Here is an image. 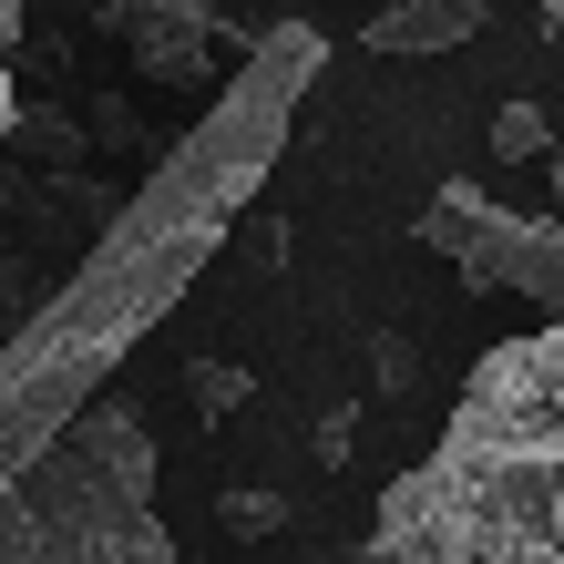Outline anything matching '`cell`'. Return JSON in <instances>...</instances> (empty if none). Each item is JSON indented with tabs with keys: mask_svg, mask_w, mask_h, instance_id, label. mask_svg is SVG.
<instances>
[{
	"mask_svg": "<svg viewBox=\"0 0 564 564\" xmlns=\"http://www.w3.org/2000/svg\"><path fill=\"white\" fill-rule=\"evenodd\" d=\"M93 123H73V113H42V104H21V123H11V154H42V164H93Z\"/></svg>",
	"mask_w": 564,
	"mask_h": 564,
	"instance_id": "52a82bcc",
	"label": "cell"
},
{
	"mask_svg": "<svg viewBox=\"0 0 564 564\" xmlns=\"http://www.w3.org/2000/svg\"><path fill=\"white\" fill-rule=\"evenodd\" d=\"M11 123H21V104H11V52H0V154H11Z\"/></svg>",
	"mask_w": 564,
	"mask_h": 564,
	"instance_id": "7c38bea8",
	"label": "cell"
},
{
	"mask_svg": "<svg viewBox=\"0 0 564 564\" xmlns=\"http://www.w3.org/2000/svg\"><path fill=\"white\" fill-rule=\"evenodd\" d=\"M42 308H52V278H42V268H31V257H21V247H0V349H11V339H21V328H31V318H42Z\"/></svg>",
	"mask_w": 564,
	"mask_h": 564,
	"instance_id": "ba28073f",
	"label": "cell"
},
{
	"mask_svg": "<svg viewBox=\"0 0 564 564\" xmlns=\"http://www.w3.org/2000/svg\"><path fill=\"white\" fill-rule=\"evenodd\" d=\"M0 564H175V534L154 523V431L123 390L0 482Z\"/></svg>",
	"mask_w": 564,
	"mask_h": 564,
	"instance_id": "3957f363",
	"label": "cell"
},
{
	"mask_svg": "<svg viewBox=\"0 0 564 564\" xmlns=\"http://www.w3.org/2000/svg\"><path fill=\"white\" fill-rule=\"evenodd\" d=\"M534 11H544V21H564V0H534Z\"/></svg>",
	"mask_w": 564,
	"mask_h": 564,
	"instance_id": "5bb4252c",
	"label": "cell"
},
{
	"mask_svg": "<svg viewBox=\"0 0 564 564\" xmlns=\"http://www.w3.org/2000/svg\"><path fill=\"white\" fill-rule=\"evenodd\" d=\"M421 247L452 257L462 288H503V297H534L544 318H564V226L554 216H513L473 175H452L421 206Z\"/></svg>",
	"mask_w": 564,
	"mask_h": 564,
	"instance_id": "277c9868",
	"label": "cell"
},
{
	"mask_svg": "<svg viewBox=\"0 0 564 564\" xmlns=\"http://www.w3.org/2000/svg\"><path fill=\"white\" fill-rule=\"evenodd\" d=\"M482 134H492V154H503V164H544V154H554V123H544L534 104H503Z\"/></svg>",
	"mask_w": 564,
	"mask_h": 564,
	"instance_id": "9c48e42d",
	"label": "cell"
},
{
	"mask_svg": "<svg viewBox=\"0 0 564 564\" xmlns=\"http://www.w3.org/2000/svg\"><path fill=\"white\" fill-rule=\"evenodd\" d=\"M216 513L237 523V534H278V523H288V492H268V482H257V492H216Z\"/></svg>",
	"mask_w": 564,
	"mask_h": 564,
	"instance_id": "8fae6325",
	"label": "cell"
},
{
	"mask_svg": "<svg viewBox=\"0 0 564 564\" xmlns=\"http://www.w3.org/2000/svg\"><path fill=\"white\" fill-rule=\"evenodd\" d=\"M473 31H482V0H380L359 42L380 62H421V52H462Z\"/></svg>",
	"mask_w": 564,
	"mask_h": 564,
	"instance_id": "8992f818",
	"label": "cell"
},
{
	"mask_svg": "<svg viewBox=\"0 0 564 564\" xmlns=\"http://www.w3.org/2000/svg\"><path fill=\"white\" fill-rule=\"evenodd\" d=\"M380 564H564V318L462 370V401L370 523Z\"/></svg>",
	"mask_w": 564,
	"mask_h": 564,
	"instance_id": "7a4b0ae2",
	"label": "cell"
},
{
	"mask_svg": "<svg viewBox=\"0 0 564 564\" xmlns=\"http://www.w3.org/2000/svg\"><path fill=\"white\" fill-rule=\"evenodd\" d=\"M318 73H328V31L318 21H268V42L226 73L206 123H185L175 154H154V175L123 195V216L52 288V308L0 349V482L31 473L113 390L123 359L175 318V297L206 278L226 226L257 206L268 164L288 154V123L318 93Z\"/></svg>",
	"mask_w": 564,
	"mask_h": 564,
	"instance_id": "6da1fadb",
	"label": "cell"
},
{
	"mask_svg": "<svg viewBox=\"0 0 564 564\" xmlns=\"http://www.w3.org/2000/svg\"><path fill=\"white\" fill-rule=\"evenodd\" d=\"M237 401H247V370H237V359H195V411L226 421Z\"/></svg>",
	"mask_w": 564,
	"mask_h": 564,
	"instance_id": "30bf717a",
	"label": "cell"
},
{
	"mask_svg": "<svg viewBox=\"0 0 564 564\" xmlns=\"http://www.w3.org/2000/svg\"><path fill=\"white\" fill-rule=\"evenodd\" d=\"M104 42H123L134 83L195 93V83H216V62H247L268 31H237L216 0H113V11H104ZM216 93H226V83H216Z\"/></svg>",
	"mask_w": 564,
	"mask_h": 564,
	"instance_id": "5b68a950",
	"label": "cell"
},
{
	"mask_svg": "<svg viewBox=\"0 0 564 564\" xmlns=\"http://www.w3.org/2000/svg\"><path fill=\"white\" fill-rule=\"evenodd\" d=\"M21 42V0H0V52H11Z\"/></svg>",
	"mask_w": 564,
	"mask_h": 564,
	"instance_id": "4fadbf2b",
	"label": "cell"
}]
</instances>
